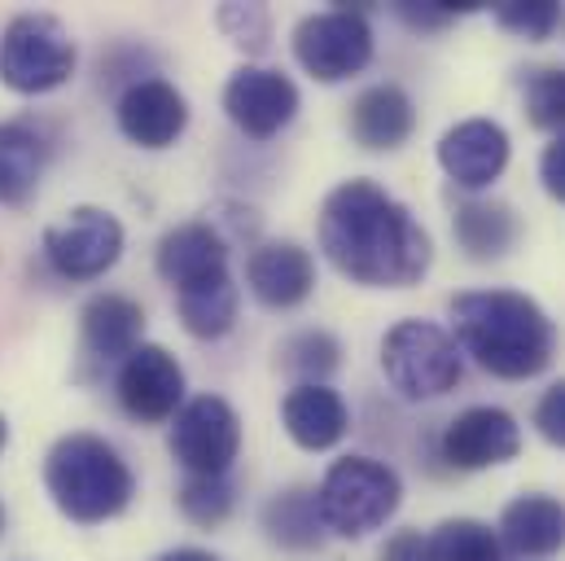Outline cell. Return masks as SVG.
I'll return each instance as SVG.
<instances>
[{
    "instance_id": "obj_33",
    "label": "cell",
    "mask_w": 565,
    "mask_h": 561,
    "mask_svg": "<svg viewBox=\"0 0 565 561\" xmlns=\"http://www.w3.org/2000/svg\"><path fill=\"white\" fill-rule=\"evenodd\" d=\"M540 180H544V189L565 202V133L548 149H544V158H540Z\"/></svg>"
},
{
    "instance_id": "obj_27",
    "label": "cell",
    "mask_w": 565,
    "mask_h": 561,
    "mask_svg": "<svg viewBox=\"0 0 565 561\" xmlns=\"http://www.w3.org/2000/svg\"><path fill=\"white\" fill-rule=\"evenodd\" d=\"M526 119L544 133H565V66H540L526 75Z\"/></svg>"
},
{
    "instance_id": "obj_29",
    "label": "cell",
    "mask_w": 565,
    "mask_h": 561,
    "mask_svg": "<svg viewBox=\"0 0 565 561\" xmlns=\"http://www.w3.org/2000/svg\"><path fill=\"white\" fill-rule=\"evenodd\" d=\"M495 22L522 40H548L557 27H562V4L553 0H504L495 4Z\"/></svg>"
},
{
    "instance_id": "obj_31",
    "label": "cell",
    "mask_w": 565,
    "mask_h": 561,
    "mask_svg": "<svg viewBox=\"0 0 565 561\" xmlns=\"http://www.w3.org/2000/svg\"><path fill=\"white\" fill-rule=\"evenodd\" d=\"M473 4H399V18L408 22V27H417V31H438V27H447L456 13H469Z\"/></svg>"
},
{
    "instance_id": "obj_11",
    "label": "cell",
    "mask_w": 565,
    "mask_h": 561,
    "mask_svg": "<svg viewBox=\"0 0 565 561\" xmlns=\"http://www.w3.org/2000/svg\"><path fill=\"white\" fill-rule=\"evenodd\" d=\"M184 400V369L175 364V356L167 347H153V342H141L124 369H119V404L132 421H167L175 417Z\"/></svg>"
},
{
    "instance_id": "obj_1",
    "label": "cell",
    "mask_w": 565,
    "mask_h": 561,
    "mask_svg": "<svg viewBox=\"0 0 565 561\" xmlns=\"http://www.w3.org/2000/svg\"><path fill=\"white\" fill-rule=\"evenodd\" d=\"M320 251L342 277L404 289L429 268V233L373 180L338 184L320 207Z\"/></svg>"
},
{
    "instance_id": "obj_22",
    "label": "cell",
    "mask_w": 565,
    "mask_h": 561,
    "mask_svg": "<svg viewBox=\"0 0 565 561\" xmlns=\"http://www.w3.org/2000/svg\"><path fill=\"white\" fill-rule=\"evenodd\" d=\"M264 531L273 544H281L289 553H311L324 540V518L316 505V491L307 487H289L281 496L268 500L264 509Z\"/></svg>"
},
{
    "instance_id": "obj_7",
    "label": "cell",
    "mask_w": 565,
    "mask_h": 561,
    "mask_svg": "<svg viewBox=\"0 0 565 561\" xmlns=\"http://www.w3.org/2000/svg\"><path fill=\"white\" fill-rule=\"evenodd\" d=\"M294 57L320 84L351 80L373 57V27H369V18L360 9L311 13V18H302L294 27Z\"/></svg>"
},
{
    "instance_id": "obj_12",
    "label": "cell",
    "mask_w": 565,
    "mask_h": 561,
    "mask_svg": "<svg viewBox=\"0 0 565 561\" xmlns=\"http://www.w3.org/2000/svg\"><path fill=\"white\" fill-rule=\"evenodd\" d=\"M522 452V425L509 417L504 409H465L456 421L443 430V461L456 469H487L504 465Z\"/></svg>"
},
{
    "instance_id": "obj_2",
    "label": "cell",
    "mask_w": 565,
    "mask_h": 561,
    "mask_svg": "<svg viewBox=\"0 0 565 561\" xmlns=\"http://www.w3.org/2000/svg\"><path fill=\"white\" fill-rule=\"evenodd\" d=\"M451 320L460 347L504 382L535 378L557 356V325L553 316L518 294V289H473L451 298Z\"/></svg>"
},
{
    "instance_id": "obj_6",
    "label": "cell",
    "mask_w": 565,
    "mask_h": 561,
    "mask_svg": "<svg viewBox=\"0 0 565 561\" xmlns=\"http://www.w3.org/2000/svg\"><path fill=\"white\" fill-rule=\"evenodd\" d=\"M382 369L408 400H438L460 382L456 342L429 320H399L382 342Z\"/></svg>"
},
{
    "instance_id": "obj_28",
    "label": "cell",
    "mask_w": 565,
    "mask_h": 561,
    "mask_svg": "<svg viewBox=\"0 0 565 561\" xmlns=\"http://www.w3.org/2000/svg\"><path fill=\"white\" fill-rule=\"evenodd\" d=\"M180 514L193 522V527H220L228 514H233V487L228 478H202V474H189V483L180 487Z\"/></svg>"
},
{
    "instance_id": "obj_15",
    "label": "cell",
    "mask_w": 565,
    "mask_h": 561,
    "mask_svg": "<svg viewBox=\"0 0 565 561\" xmlns=\"http://www.w3.org/2000/svg\"><path fill=\"white\" fill-rule=\"evenodd\" d=\"M246 280H250V289L264 307L285 311V307H298L311 294L316 264L298 242H264L246 260Z\"/></svg>"
},
{
    "instance_id": "obj_8",
    "label": "cell",
    "mask_w": 565,
    "mask_h": 561,
    "mask_svg": "<svg viewBox=\"0 0 565 561\" xmlns=\"http://www.w3.org/2000/svg\"><path fill=\"white\" fill-rule=\"evenodd\" d=\"M237 447H242V417L233 413L228 400L198 395L175 413L171 452L189 474H202V478L228 474V465L237 461Z\"/></svg>"
},
{
    "instance_id": "obj_21",
    "label": "cell",
    "mask_w": 565,
    "mask_h": 561,
    "mask_svg": "<svg viewBox=\"0 0 565 561\" xmlns=\"http://www.w3.org/2000/svg\"><path fill=\"white\" fill-rule=\"evenodd\" d=\"M44 158H49L44 137L31 124L22 119L0 124V207H22L35 193Z\"/></svg>"
},
{
    "instance_id": "obj_23",
    "label": "cell",
    "mask_w": 565,
    "mask_h": 561,
    "mask_svg": "<svg viewBox=\"0 0 565 561\" xmlns=\"http://www.w3.org/2000/svg\"><path fill=\"white\" fill-rule=\"evenodd\" d=\"M175 303H180V320L193 338H224L237 320V285L228 273L198 280L189 289H175Z\"/></svg>"
},
{
    "instance_id": "obj_26",
    "label": "cell",
    "mask_w": 565,
    "mask_h": 561,
    "mask_svg": "<svg viewBox=\"0 0 565 561\" xmlns=\"http://www.w3.org/2000/svg\"><path fill=\"white\" fill-rule=\"evenodd\" d=\"M277 356H281L285 373H298V378H307V382H320V378H329V373L338 369L342 347H338V338L324 334V329H302V334L285 338Z\"/></svg>"
},
{
    "instance_id": "obj_19",
    "label": "cell",
    "mask_w": 565,
    "mask_h": 561,
    "mask_svg": "<svg viewBox=\"0 0 565 561\" xmlns=\"http://www.w3.org/2000/svg\"><path fill=\"white\" fill-rule=\"evenodd\" d=\"M500 540L518 558H553L565 549V505L557 496H518L500 518Z\"/></svg>"
},
{
    "instance_id": "obj_24",
    "label": "cell",
    "mask_w": 565,
    "mask_h": 561,
    "mask_svg": "<svg viewBox=\"0 0 565 561\" xmlns=\"http://www.w3.org/2000/svg\"><path fill=\"white\" fill-rule=\"evenodd\" d=\"M451 229L469 260H500L518 242V215L504 202H465Z\"/></svg>"
},
{
    "instance_id": "obj_25",
    "label": "cell",
    "mask_w": 565,
    "mask_h": 561,
    "mask_svg": "<svg viewBox=\"0 0 565 561\" xmlns=\"http://www.w3.org/2000/svg\"><path fill=\"white\" fill-rule=\"evenodd\" d=\"M434 561H500V536L487 522L451 518L429 536Z\"/></svg>"
},
{
    "instance_id": "obj_14",
    "label": "cell",
    "mask_w": 565,
    "mask_h": 561,
    "mask_svg": "<svg viewBox=\"0 0 565 561\" xmlns=\"http://www.w3.org/2000/svg\"><path fill=\"white\" fill-rule=\"evenodd\" d=\"M184 124H189V106L167 80H137L119 97V128L141 149H167L184 133Z\"/></svg>"
},
{
    "instance_id": "obj_10",
    "label": "cell",
    "mask_w": 565,
    "mask_h": 561,
    "mask_svg": "<svg viewBox=\"0 0 565 561\" xmlns=\"http://www.w3.org/2000/svg\"><path fill=\"white\" fill-rule=\"evenodd\" d=\"M224 110L246 137L268 140L298 115V88L273 66H242L224 88Z\"/></svg>"
},
{
    "instance_id": "obj_16",
    "label": "cell",
    "mask_w": 565,
    "mask_h": 561,
    "mask_svg": "<svg viewBox=\"0 0 565 561\" xmlns=\"http://www.w3.org/2000/svg\"><path fill=\"white\" fill-rule=\"evenodd\" d=\"M347 124L364 149H399L417 128V106L399 84H373L351 102Z\"/></svg>"
},
{
    "instance_id": "obj_36",
    "label": "cell",
    "mask_w": 565,
    "mask_h": 561,
    "mask_svg": "<svg viewBox=\"0 0 565 561\" xmlns=\"http://www.w3.org/2000/svg\"><path fill=\"white\" fill-rule=\"evenodd\" d=\"M0 531H4V509H0Z\"/></svg>"
},
{
    "instance_id": "obj_9",
    "label": "cell",
    "mask_w": 565,
    "mask_h": 561,
    "mask_svg": "<svg viewBox=\"0 0 565 561\" xmlns=\"http://www.w3.org/2000/svg\"><path fill=\"white\" fill-rule=\"evenodd\" d=\"M44 255L62 277H102L124 255V224L102 207H75L62 224H53L44 233Z\"/></svg>"
},
{
    "instance_id": "obj_20",
    "label": "cell",
    "mask_w": 565,
    "mask_h": 561,
    "mask_svg": "<svg viewBox=\"0 0 565 561\" xmlns=\"http://www.w3.org/2000/svg\"><path fill=\"white\" fill-rule=\"evenodd\" d=\"M84 347L97 360H128L141 347L145 311L128 294H97L84 307Z\"/></svg>"
},
{
    "instance_id": "obj_30",
    "label": "cell",
    "mask_w": 565,
    "mask_h": 561,
    "mask_svg": "<svg viewBox=\"0 0 565 561\" xmlns=\"http://www.w3.org/2000/svg\"><path fill=\"white\" fill-rule=\"evenodd\" d=\"M535 430L553 443V447H565V382H553L535 409Z\"/></svg>"
},
{
    "instance_id": "obj_3",
    "label": "cell",
    "mask_w": 565,
    "mask_h": 561,
    "mask_svg": "<svg viewBox=\"0 0 565 561\" xmlns=\"http://www.w3.org/2000/svg\"><path fill=\"white\" fill-rule=\"evenodd\" d=\"M53 505L75 522H106L132 505L137 478L128 461L97 434H66L44 465Z\"/></svg>"
},
{
    "instance_id": "obj_17",
    "label": "cell",
    "mask_w": 565,
    "mask_h": 561,
    "mask_svg": "<svg viewBox=\"0 0 565 561\" xmlns=\"http://www.w3.org/2000/svg\"><path fill=\"white\" fill-rule=\"evenodd\" d=\"M158 273L175 289L228 273V246L211 224H180L158 242Z\"/></svg>"
},
{
    "instance_id": "obj_13",
    "label": "cell",
    "mask_w": 565,
    "mask_h": 561,
    "mask_svg": "<svg viewBox=\"0 0 565 561\" xmlns=\"http://www.w3.org/2000/svg\"><path fill=\"white\" fill-rule=\"evenodd\" d=\"M438 162L460 189H487L509 167V133L491 119H465L438 140Z\"/></svg>"
},
{
    "instance_id": "obj_35",
    "label": "cell",
    "mask_w": 565,
    "mask_h": 561,
    "mask_svg": "<svg viewBox=\"0 0 565 561\" xmlns=\"http://www.w3.org/2000/svg\"><path fill=\"white\" fill-rule=\"evenodd\" d=\"M4 438H9V425H4V417H0V447H4Z\"/></svg>"
},
{
    "instance_id": "obj_18",
    "label": "cell",
    "mask_w": 565,
    "mask_h": 561,
    "mask_svg": "<svg viewBox=\"0 0 565 561\" xmlns=\"http://www.w3.org/2000/svg\"><path fill=\"white\" fill-rule=\"evenodd\" d=\"M285 430L298 447L307 452H324L347 434V404L338 391H329L324 382H302L285 395L281 404Z\"/></svg>"
},
{
    "instance_id": "obj_4",
    "label": "cell",
    "mask_w": 565,
    "mask_h": 561,
    "mask_svg": "<svg viewBox=\"0 0 565 561\" xmlns=\"http://www.w3.org/2000/svg\"><path fill=\"white\" fill-rule=\"evenodd\" d=\"M399 496H404V483L386 461L342 456L329 465V474L316 491V505H320V518L329 531L360 540V536H369L395 518Z\"/></svg>"
},
{
    "instance_id": "obj_32",
    "label": "cell",
    "mask_w": 565,
    "mask_h": 561,
    "mask_svg": "<svg viewBox=\"0 0 565 561\" xmlns=\"http://www.w3.org/2000/svg\"><path fill=\"white\" fill-rule=\"evenodd\" d=\"M377 561H434L429 536H422V531H395Z\"/></svg>"
},
{
    "instance_id": "obj_34",
    "label": "cell",
    "mask_w": 565,
    "mask_h": 561,
    "mask_svg": "<svg viewBox=\"0 0 565 561\" xmlns=\"http://www.w3.org/2000/svg\"><path fill=\"white\" fill-rule=\"evenodd\" d=\"M158 561H220V558H211L202 549H175V553H162Z\"/></svg>"
},
{
    "instance_id": "obj_5",
    "label": "cell",
    "mask_w": 565,
    "mask_h": 561,
    "mask_svg": "<svg viewBox=\"0 0 565 561\" xmlns=\"http://www.w3.org/2000/svg\"><path fill=\"white\" fill-rule=\"evenodd\" d=\"M75 40L49 13H18L0 35V80L13 93H53L75 75Z\"/></svg>"
}]
</instances>
